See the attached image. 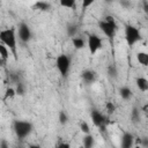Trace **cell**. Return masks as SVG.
<instances>
[{"mask_svg": "<svg viewBox=\"0 0 148 148\" xmlns=\"http://www.w3.org/2000/svg\"><path fill=\"white\" fill-rule=\"evenodd\" d=\"M0 40L1 43L8 47L15 60L17 59V46H16V31L15 28H6L0 31Z\"/></svg>", "mask_w": 148, "mask_h": 148, "instance_id": "6da1fadb", "label": "cell"}, {"mask_svg": "<svg viewBox=\"0 0 148 148\" xmlns=\"http://www.w3.org/2000/svg\"><path fill=\"white\" fill-rule=\"evenodd\" d=\"M98 27L102 30V32L109 38H113L116 36L117 30H118V25H117L114 18L112 16H110V15L105 16L103 21H99L98 22Z\"/></svg>", "mask_w": 148, "mask_h": 148, "instance_id": "7a4b0ae2", "label": "cell"}, {"mask_svg": "<svg viewBox=\"0 0 148 148\" xmlns=\"http://www.w3.org/2000/svg\"><path fill=\"white\" fill-rule=\"evenodd\" d=\"M13 130H14L16 136L22 140L31 133L32 124L29 121H24V120H15L13 124Z\"/></svg>", "mask_w": 148, "mask_h": 148, "instance_id": "3957f363", "label": "cell"}, {"mask_svg": "<svg viewBox=\"0 0 148 148\" xmlns=\"http://www.w3.org/2000/svg\"><path fill=\"white\" fill-rule=\"evenodd\" d=\"M56 66H57L60 75L66 77L69 73V69H71V58L65 53L59 54L57 57V60H56Z\"/></svg>", "mask_w": 148, "mask_h": 148, "instance_id": "277c9868", "label": "cell"}, {"mask_svg": "<svg viewBox=\"0 0 148 148\" xmlns=\"http://www.w3.org/2000/svg\"><path fill=\"white\" fill-rule=\"evenodd\" d=\"M125 39L130 46H133L135 43H138L141 39L140 30L132 24H127L125 27Z\"/></svg>", "mask_w": 148, "mask_h": 148, "instance_id": "5b68a950", "label": "cell"}, {"mask_svg": "<svg viewBox=\"0 0 148 148\" xmlns=\"http://www.w3.org/2000/svg\"><path fill=\"white\" fill-rule=\"evenodd\" d=\"M87 45H88L89 52H90L91 54H95L98 50L102 49V46H103V40H102V38H101L98 35L90 34V35H88Z\"/></svg>", "mask_w": 148, "mask_h": 148, "instance_id": "8992f818", "label": "cell"}, {"mask_svg": "<svg viewBox=\"0 0 148 148\" xmlns=\"http://www.w3.org/2000/svg\"><path fill=\"white\" fill-rule=\"evenodd\" d=\"M31 37H32V32H31L30 27L24 22L20 23V25H18V38H20V40L22 43H29Z\"/></svg>", "mask_w": 148, "mask_h": 148, "instance_id": "52a82bcc", "label": "cell"}, {"mask_svg": "<svg viewBox=\"0 0 148 148\" xmlns=\"http://www.w3.org/2000/svg\"><path fill=\"white\" fill-rule=\"evenodd\" d=\"M91 120H92V123H94L95 126H97V127L101 128V131L104 130L105 126H106V124H108V118L102 112H99L97 110H92L91 111Z\"/></svg>", "mask_w": 148, "mask_h": 148, "instance_id": "ba28073f", "label": "cell"}, {"mask_svg": "<svg viewBox=\"0 0 148 148\" xmlns=\"http://www.w3.org/2000/svg\"><path fill=\"white\" fill-rule=\"evenodd\" d=\"M134 145V136L130 132H125L121 136L120 141V148H133Z\"/></svg>", "mask_w": 148, "mask_h": 148, "instance_id": "9c48e42d", "label": "cell"}, {"mask_svg": "<svg viewBox=\"0 0 148 148\" xmlns=\"http://www.w3.org/2000/svg\"><path fill=\"white\" fill-rule=\"evenodd\" d=\"M96 72L95 71H92V69H84L82 73H81V77H82V80L86 82V83H88V84H90V83H92L95 80H96Z\"/></svg>", "mask_w": 148, "mask_h": 148, "instance_id": "30bf717a", "label": "cell"}, {"mask_svg": "<svg viewBox=\"0 0 148 148\" xmlns=\"http://www.w3.org/2000/svg\"><path fill=\"white\" fill-rule=\"evenodd\" d=\"M9 53H10V51L8 50V47L7 46H5L3 44H0V59H1V64H2V66L6 64V61L8 60V58H9Z\"/></svg>", "mask_w": 148, "mask_h": 148, "instance_id": "8fae6325", "label": "cell"}, {"mask_svg": "<svg viewBox=\"0 0 148 148\" xmlns=\"http://www.w3.org/2000/svg\"><path fill=\"white\" fill-rule=\"evenodd\" d=\"M119 95H120V97H121L123 99L128 101V99L132 98L133 92H132L131 88H128V87H121V88L119 89Z\"/></svg>", "mask_w": 148, "mask_h": 148, "instance_id": "7c38bea8", "label": "cell"}, {"mask_svg": "<svg viewBox=\"0 0 148 148\" xmlns=\"http://www.w3.org/2000/svg\"><path fill=\"white\" fill-rule=\"evenodd\" d=\"M135 83H136V87L139 90H141V91L148 90V80L146 77H138L135 80Z\"/></svg>", "mask_w": 148, "mask_h": 148, "instance_id": "4fadbf2b", "label": "cell"}, {"mask_svg": "<svg viewBox=\"0 0 148 148\" xmlns=\"http://www.w3.org/2000/svg\"><path fill=\"white\" fill-rule=\"evenodd\" d=\"M136 60L142 66H148V53L147 52H138L136 53Z\"/></svg>", "mask_w": 148, "mask_h": 148, "instance_id": "5bb4252c", "label": "cell"}, {"mask_svg": "<svg viewBox=\"0 0 148 148\" xmlns=\"http://www.w3.org/2000/svg\"><path fill=\"white\" fill-rule=\"evenodd\" d=\"M82 143H83V147L84 148H92L94 147V143H95L92 135L91 134H86L83 136V139H82Z\"/></svg>", "mask_w": 148, "mask_h": 148, "instance_id": "9a60e30c", "label": "cell"}, {"mask_svg": "<svg viewBox=\"0 0 148 148\" xmlns=\"http://www.w3.org/2000/svg\"><path fill=\"white\" fill-rule=\"evenodd\" d=\"M72 42H73V45H74V47L76 50H81V49H83L86 46V42L81 37H74Z\"/></svg>", "mask_w": 148, "mask_h": 148, "instance_id": "2e32d148", "label": "cell"}, {"mask_svg": "<svg viewBox=\"0 0 148 148\" xmlns=\"http://www.w3.org/2000/svg\"><path fill=\"white\" fill-rule=\"evenodd\" d=\"M140 112H141V111H140L138 108H133V110H132V112H131V119H132V121H133L134 124H136V123L140 121V118H141Z\"/></svg>", "mask_w": 148, "mask_h": 148, "instance_id": "e0dca14e", "label": "cell"}, {"mask_svg": "<svg viewBox=\"0 0 148 148\" xmlns=\"http://www.w3.org/2000/svg\"><path fill=\"white\" fill-rule=\"evenodd\" d=\"M66 31H67V35L71 36V37H75L76 32H77V27L75 24H68L67 28H66Z\"/></svg>", "mask_w": 148, "mask_h": 148, "instance_id": "ac0fdd59", "label": "cell"}, {"mask_svg": "<svg viewBox=\"0 0 148 148\" xmlns=\"http://www.w3.org/2000/svg\"><path fill=\"white\" fill-rule=\"evenodd\" d=\"M35 7L39 10H49L50 9V3L49 2H45V1H38L35 3Z\"/></svg>", "mask_w": 148, "mask_h": 148, "instance_id": "d6986e66", "label": "cell"}, {"mask_svg": "<svg viewBox=\"0 0 148 148\" xmlns=\"http://www.w3.org/2000/svg\"><path fill=\"white\" fill-rule=\"evenodd\" d=\"M59 3H60L61 7H65V8H74L75 7V1L74 0H61Z\"/></svg>", "mask_w": 148, "mask_h": 148, "instance_id": "ffe728a7", "label": "cell"}, {"mask_svg": "<svg viewBox=\"0 0 148 148\" xmlns=\"http://www.w3.org/2000/svg\"><path fill=\"white\" fill-rule=\"evenodd\" d=\"M15 95H17V94H16V90H15L14 88L9 87V88H7V89H6V92H5V96H3V99L13 98Z\"/></svg>", "mask_w": 148, "mask_h": 148, "instance_id": "44dd1931", "label": "cell"}, {"mask_svg": "<svg viewBox=\"0 0 148 148\" xmlns=\"http://www.w3.org/2000/svg\"><path fill=\"white\" fill-rule=\"evenodd\" d=\"M105 110H106L108 114H113L116 111V105L112 102H106L105 103Z\"/></svg>", "mask_w": 148, "mask_h": 148, "instance_id": "7402d4cb", "label": "cell"}, {"mask_svg": "<svg viewBox=\"0 0 148 148\" xmlns=\"http://www.w3.org/2000/svg\"><path fill=\"white\" fill-rule=\"evenodd\" d=\"M15 90H16V94L17 95L23 96L24 92H25V87H24V84L22 82H18V83H16V89Z\"/></svg>", "mask_w": 148, "mask_h": 148, "instance_id": "603a6c76", "label": "cell"}, {"mask_svg": "<svg viewBox=\"0 0 148 148\" xmlns=\"http://www.w3.org/2000/svg\"><path fill=\"white\" fill-rule=\"evenodd\" d=\"M108 74H109L110 77L116 79V77H117V68H116V66L110 65V66L108 67Z\"/></svg>", "mask_w": 148, "mask_h": 148, "instance_id": "cb8c5ba5", "label": "cell"}, {"mask_svg": "<svg viewBox=\"0 0 148 148\" xmlns=\"http://www.w3.org/2000/svg\"><path fill=\"white\" fill-rule=\"evenodd\" d=\"M59 121H60L61 125L67 124V121H68V116H67V113H66L65 111H60V112H59Z\"/></svg>", "mask_w": 148, "mask_h": 148, "instance_id": "d4e9b609", "label": "cell"}, {"mask_svg": "<svg viewBox=\"0 0 148 148\" xmlns=\"http://www.w3.org/2000/svg\"><path fill=\"white\" fill-rule=\"evenodd\" d=\"M80 130L84 134H90V127H89V125H88L87 121H81L80 123Z\"/></svg>", "mask_w": 148, "mask_h": 148, "instance_id": "484cf974", "label": "cell"}, {"mask_svg": "<svg viewBox=\"0 0 148 148\" xmlns=\"http://www.w3.org/2000/svg\"><path fill=\"white\" fill-rule=\"evenodd\" d=\"M92 3H94V0H83V2H82V8L86 9V8H88L89 6H91Z\"/></svg>", "mask_w": 148, "mask_h": 148, "instance_id": "4316f807", "label": "cell"}, {"mask_svg": "<svg viewBox=\"0 0 148 148\" xmlns=\"http://www.w3.org/2000/svg\"><path fill=\"white\" fill-rule=\"evenodd\" d=\"M56 148H71V145L68 142H60L57 145Z\"/></svg>", "mask_w": 148, "mask_h": 148, "instance_id": "83f0119b", "label": "cell"}, {"mask_svg": "<svg viewBox=\"0 0 148 148\" xmlns=\"http://www.w3.org/2000/svg\"><path fill=\"white\" fill-rule=\"evenodd\" d=\"M141 147L148 148V138H147V136H145V138H141Z\"/></svg>", "mask_w": 148, "mask_h": 148, "instance_id": "f1b7e54d", "label": "cell"}, {"mask_svg": "<svg viewBox=\"0 0 148 148\" xmlns=\"http://www.w3.org/2000/svg\"><path fill=\"white\" fill-rule=\"evenodd\" d=\"M141 112H142L146 117H148V103H146L145 105H142V108H141Z\"/></svg>", "mask_w": 148, "mask_h": 148, "instance_id": "f546056e", "label": "cell"}, {"mask_svg": "<svg viewBox=\"0 0 148 148\" xmlns=\"http://www.w3.org/2000/svg\"><path fill=\"white\" fill-rule=\"evenodd\" d=\"M0 148H9V145H8V142H7L5 139L1 140V142H0Z\"/></svg>", "mask_w": 148, "mask_h": 148, "instance_id": "4dcf8cb0", "label": "cell"}, {"mask_svg": "<svg viewBox=\"0 0 148 148\" xmlns=\"http://www.w3.org/2000/svg\"><path fill=\"white\" fill-rule=\"evenodd\" d=\"M142 6H143V10L146 13H148V1H143L142 2Z\"/></svg>", "mask_w": 148, "mask_h": 148, "instance_id": "1f68e13d", "label": "cell"}, {"mask_svg": "<svg viewBox=\"0 0 148 148\" xmlns=\"http://www.w3.org/2000/svg\"><path fill=\"white\" fill-rule=\"evenodd\" d=\"M29 148H40V146L39 145H30Z\"/></svg>", "mask_w": 148, "mask_h": 148, "instance_id": "d6a6232c", "label": "cell"}, {"mask_svg": "<svg viewBox=\"0 0 148 148\" xmlns=\"http://www.w3.org/2000/svg\"><path fill=\"white\" fill-rule=\"evenodd\" d=\"M134 148H141V146H139V145H138V146H135Z\"/></svg>", "mask_w": 148, "mask_h": 148, "instance_id": "836d02e7", "label": "cell"}]
</instances>
